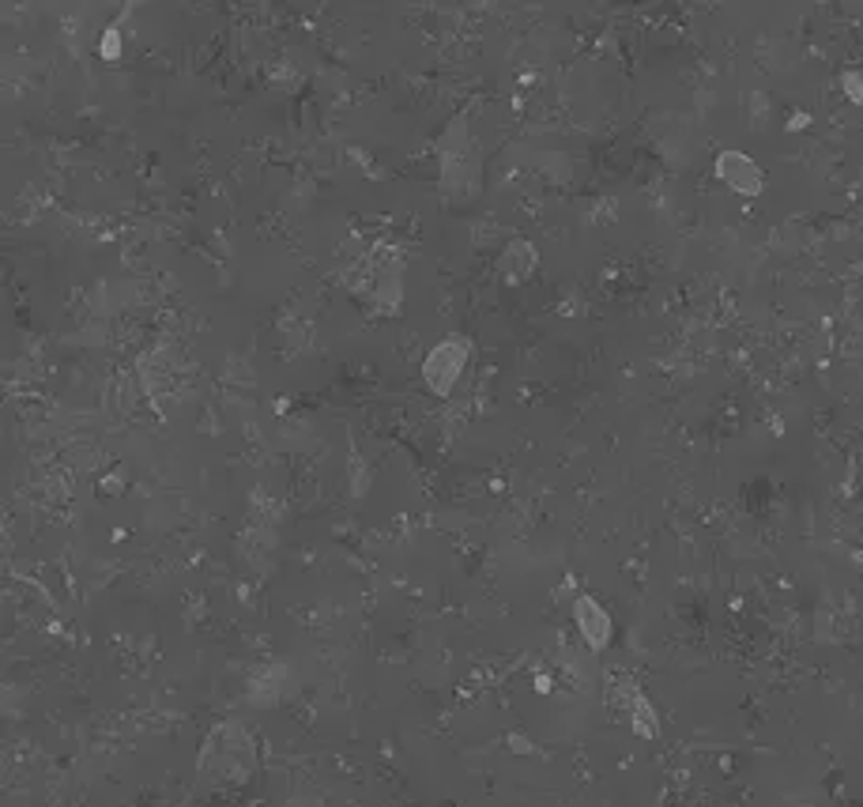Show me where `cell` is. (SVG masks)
Segmentation results:
<instances>
[{"mask_svg":"<svg viewBox=\"0 0 863 807\" xmlns=\"http://www.w3.org/2000/svg\"><path fill=\"white\" fill-rule=\"evenodd\" d=\"M102 57H117V27H110L102 38Z\"/></svg>","mask_w":863,"mask_h":807,"instance_id":"obj_4","label":"cell"},{"mask_svg":"<svg viewBox=\"0 0 863 807\" xmlns=\"http://www.w3.org/2000/svg\"><path fill=\"white\" fill-rule=\"evenodd\" d=\"M717 170H720V178H724L728 185H735L739 193H758V189H762V170L750 163L747 155H739V151L720 155Z\"/></svg>","mask_w":863,"mask_h":807,"instance_id":"obj_2","label":"cell"},{"mask_svg":"<svg viewBox=\"0 0 863 807\" xmlns=\"http://www.w3.org/2000/svg\"><path fill=\"white\" fill-rule=\"evenodd\" d=\"M468 355H472V344L464 340V336H449V340H441L430 355H426L423 363V381L430 393H453V385L460 381L464 374V366H468Z\"/></svg>","mask_w":863,"mask_h":807,"instance_id":"obj_1","label":"cell"},{"mask_svg":"<svg viewBox=\"0 0 863 807\" xmlns=\"http://www.w3.org/2000/svg\"><path fill=\"white\" fill-rule=\"evenodd\" d=\"M577 623H581V630H585V638L592 642V649H603L607 645V638H611V623H607V615H603V608L596 604V600H577Z\"/></svg>","mask_w":863,"mask_h":807,"instance_id":"obj_3","label":"cell"}]
</instances>
